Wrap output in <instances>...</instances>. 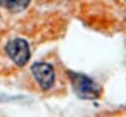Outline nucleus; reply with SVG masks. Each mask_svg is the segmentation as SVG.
Returning <instances> with one entry per match:
<instances>
[{
    "instance_id": "3",
    "label": "nucleus",
    "mask_w": 126,
    "mask_h": 117,
    "mask_svg": "<svg viewBox=\"0 0 126 117\" xmlns=\"http://www.w3.org/2000/svg\"><path fill=\"white\" fill-rule=\"evenodd\" d=\"M32 73L43 90L52 88L55 81L53 67L45 62H36L32 66Z\"/></svg>"
},
{
    "instance_id": "4",
    "label": "nucleus",
    "mask_w": 126,
    "mask_h": 117,
    "mask_svg": "<svg viewBox=\"0 0 126 117\" xmlns=\"http://www.w3.org/2000/svg\"><path fill=\"white\" fill-rule=\"evenodd\" d=\"M30 3L31 0H0V7L16 13L28 8Z\"/></svg>"
},
{
    "instance_id": "1",
    "label": "nucleus",
    "mask_w": 126,
    "mask_h": 117,
    "mask_svg": "<svg viewBox=\"0 0 126 117\" xmlns=\"http://www.w3.org/2000/svg\"><path fill=\"white\" fill-rule=\"evenodd\" d=\"M69 78L71 80L73 90L78 97L89 100L99 97L101 93V88L90 77L83 74L70 72Z\"/></svg>"
},
{
    "instance_id": "2",
    "label": "nucleus",
    "mask_w": 126,
    "mask_h": 117,
    "mask_svg": "<svg viewBox=\"0 0 126 117\" xmlns=\"http://www.w3.org/2000/svg\"><path fill=\"white\" fill-rule=\"evenodd\" d=\"M8 57L18 66L26 65L31 58L29 43L23 38H14L10 40L5 47Z\"/></svg>"
}]
</instances>
